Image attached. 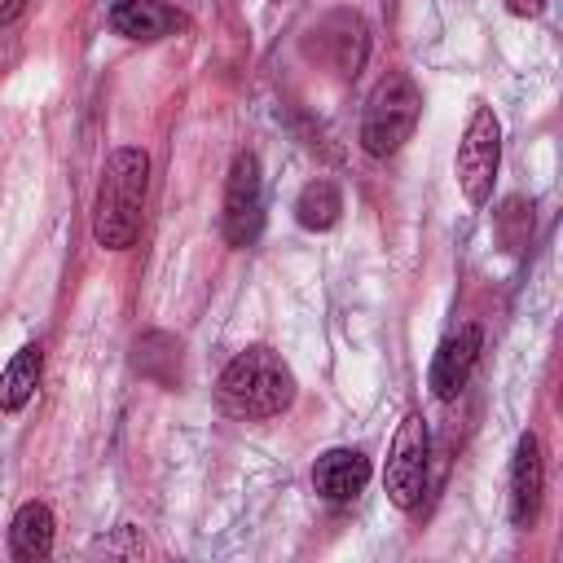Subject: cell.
Wrapping results in <instances>:
<instances>
[{
    "label": "cell",
    "mask_w": 563,
    "mask_h": 563,
    "mask_svg": "<svg viewBox=\"0 0 563 563\" xmlns=\"http://www.w3.org/2000/svg\"><path fill=\"white\" fill-rule=\"evenodd\" d=\"M145 189H150V158L136 145H119L97 185L92 202V238L106 251H123L141 233V211H145Z\"/></svg>",
    "instance_id": "1"
},
{
    "label": "cell",
    "mask_w": 563,
    "mask_h": 563,
    "mask_svg": "<svg viewBox=\"0 0 563 563\" xmlns=\"http://www.w3.org/2000/svg\"><path fill=\"white\" fill-rule=\"evenodd\" d=\"M216 400L233 418H251V422L277 418L295 400V374L273 347L255 343L224 365V374L216 383Z\"/></svg>",
    "instance_id": "2"
},
{
    "label": "cell",
    "mask_w": 563,
    "mask_h": 563,
    "mask_svg": "<svg viewBox=\"0 0 563 563\" xmlns=\"http://www.w3.org/2000/svg\"><path fill=\"white\" fill-rule=\"evenodd\" d=\"M418 114H422V92L418 84L405 75V70H391L374 84L369 101H365V119H361V145L365 154L374 158H387L396 154L413 128H418Z\"/></svg>",
    "instance_id": "3"
},
{
    "label": "cell",
    "mask_w": 563,
    "mask_h": 563,
    "mask_svg": "<svg viewBox=\"0 0 563 563\" xmlns=\"http://www.w3.org/2000/svg\"><path fill=\"white\" fill-rule=\"evenodd\" d=\"M497 167H501V123H497L493 106H475L471 119H466V128H462L457 158H453L457 189L466 194L471 207H488Z\"/></svg>",
    "instance_id": "4"
},
{
    "label": "cell",
    "mask_w": 563,
    "mask_h": 563,
    "mask_svg": "<svg viewBox=\"0 0 563 563\" xmlns=\"http://www.w3.org/2000/svg\"><path fill=\"white\" fill-rule=\"evenodd\" d=\"M427 453H431V435H427V418L422 413H405L391 449H387V466H383V488L391 497V506L413 510L422 501L427 488Z\"/></svg>",
    "instance_id": "5"
},
{
    "label": "cell",
    "mask_w": 563,
    "mask_h": 563,
    "mask_svg": "<svg viewBox=\"0 0 563 563\" xmlns=\"http://www.w3.org/2000/svg\"><path fill=\"white\" fill-rule=\"evenodd\" d=\"M264 229V180H260V158L242 150L229 167L224 185V238L233 246H251Z\"/></svg>",
    "instance_id": "6"
},
{
    "label": "cell",
    "mask_w": 563,
    "mask_h": 563,
    "mask_svg": "<svg viewBox=\"0 0 563 563\" xmlns=\"http://www.w3.org/2000/svg\"><path fill=\"white\" fill-rule=\"evenodd\" d=\"M308 53L317 62H325L334 75H356L365 66V53H369L365 18L352 9H334V13L317 18V26L308 31Z\"/></svg>",
    "instance_id": "7"
},
{
    "label": "cell",
    "mask_w": 563,
    "mask_h": 563,
    "mask_svg": "<svg viewBox=\"0 0 563 563\" xmlns=\"http://www.w3.org/2000/svg\"><path fill=\"white\" fill-rule=\"evenodd\" d=\"M541 488H545V466H541V444L532 431L519 435L515 462H510V519L515 528H528L541 510Z\"/></svg>",
    "instance_id": "8"
},
{
    "label": "cell",
    "mask_w": 563,
    "mask_h": 563,
    "mask_svg": "<svg viewBox=\"0 0 563 563\" xmlns=\"http://www.w3.org/2000/svg\"><path fill=\"white\" fill-rule=\"evenodd\" d=\"M479 343H484L479 325H462L457 334H449V339L440 343V352H435V361H431V391H435L440 400H453V396L466 387V378H471V369H475V361H479Z\"/></svg>",
    "instance_id": "9"
},
{
    "label": "cell",
    "mask_w": 563,
    "mask_h": 563,
    "mask_svg": "<svg viewBox=\"0 0 563 563\" xmlns=\"http://www.w3.org/2000/svg\"><path fill=\"white\" fill-rule=\"evenodd\" d=\"M369 484V457L361 449H325L312 466V488L325 501H352Z\"/></svg>",
    "instance_id": "10"
},
{
    "label": "cell",
    "mask_w": 563,
    "mask_h": 563,
    "mask_svg": "<svg viewBox=\"0 0 563 563\" xmlns=\"http://www.w3.org/2000/svg\"><path fill=\"white\" fill-rule=\"evenodd\" d=\"M180 22L185 18L172 4H163V0H114V9H110L114 35L136 40V44H154V40L180 31Z\"/></svg>",
    "instance_id": "11"
},
{
    "label": "cell",
    "mask_w": 563,
    "mask_h": 563,
    "mask_svg": "<svg viewBox=\"0 0 563 563\" xmlns=\"http://www.w3.org/2000/svg\"><path fill=\"white\" fill-rule=\"evenodd\" d=\"M9 550L22 563L48 559V550H53V510L44 501H22L13 510V519H9Z\"/></svg>",
    "instance_id": "12"
},
{
    "label": "cell",
    "mask_w": 563,
    "mask_h": 563,
    "mask_svg": "<svg viewBox=\"0 0 563 563\" xmlns=\"http://www.w3.org/2000/svg\"><path fill=\"white\" fill-rule=\"evenodd\" d=\"M40 369H44V347L40 343H26L13 352V361L0 369V409L18 413L31 396H35V383H40Z\"/></svg>",
    "instance_id": "13"
},
{
    "label": "cell",
    "mask_w": 563,
    "mask_h": 563,
    "mask_svg": "<svg viewBox=\"0 0 563 563\" xmlns=\"http://www.w3.org/2000/svg\"><path fill=\"white\" fill-rule=\"evenodd\" d=\"M132 365L145 378H154L163 387H176V378H180V343L172 334H163V330H150V334H141L132 343Z\"/></svg>",
    "instance_id": "14"
},
{
    "label": "cell",
    "mask_w": 563,
    "mask_h": 563,
    "mask_svg": "<svg viewBox=\"0 0 563 563\" xmlns=\"http://www.w3.org/2000/svg\"><path fill=\"white\" fill-rule=\"evenodd\" d=\"M339 211H343V194H339V185L325 180V176L308 180V185L299 189V198H295V220H299L303 229H312V233L334 229V224H339Z\"/></svg>",
    "instance_id": "15"
},
{
    "label": "cell",
    "mask_w": 563,
    "mask_h": 563,
    "mask_svg": "<svg viewBox=\"0 0 563 563\" xmlns=\"http://www.w3.org/2000/svg\"><path fill=\"white\" fill-rule=\"evenodd\" d=\"M497 233H501V242H506L510 251L528 246V238H532V202L506 198L501 211H497Z\"/></svg>",
    "instance_id": "16"
},
{
    "label": "cell",
    "mask_w": 563,
    "mask_h": 563,
    "mask_svg": "<svg viewBox=\"0 0 563 563\" xmlns=\"http://www.w3.org/2000/svg\"><path fill=\"white\" fill-rule=\"evenodd\" d=\"M545 4H550V0H506V9H510L515 18H537V13H545Z\"/></svg>",
    "instance_id": "17"
}]
</instances>
